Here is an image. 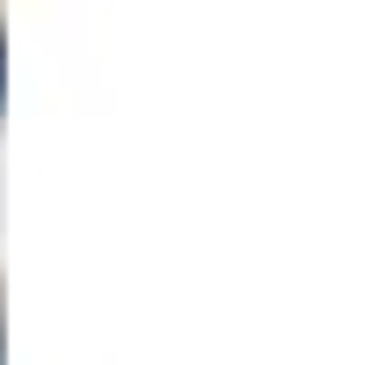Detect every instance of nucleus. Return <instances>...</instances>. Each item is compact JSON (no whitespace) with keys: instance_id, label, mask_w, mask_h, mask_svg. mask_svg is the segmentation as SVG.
<instances>
[{"instance_id":"nucleus-1","label":"nucleus","mask_w":365,"mask_h":365,"mask_svg":"<svg viewBox=\"0 0 365 365\" xmlns=\"http://www.w3.org/2000/svg\"><path fill=\"white\" fill-rule=\"evenodd\" d=\"M0 96H8V44H0Z\"/></svg>"}]
</instances>
